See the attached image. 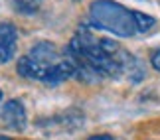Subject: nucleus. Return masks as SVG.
<instances>
[{"label": "nucleus", "instance_id": "obj_1", "mask_svg": "<svg viewBox=\"0 0 160 140\" xmlns=\"http://www.w3.org/2000/svg\"><path fill=\"white\" fill-rule=\"evenodd\" d=\"M65 57L75 67V77L85 83H97L103 77L128 75L132 81L142 77L140 61L127 50L107 38H95L91 32H79L67 44Z\"/></svg>", "mask_w": 160, "mask_h": 140}, {"label": "nucleus", "instance_id": "obj_2", "mask_svg": "<svg viewBox=\"0 0 160 140\" xmlns=\"http://www.w3.org/2000/svg\"><path fill=\"white\" fill-rule=\"evenodd\" d=\"M89 24L93 28L111 32L119 38H132L137 32L132 10L113 0H95L89 6Z\"/></svg>", "mask_w": 160, "mask_h": 140}, {"label": "nucleus", "instance_id": "obj_3", "mask_svg": "<svg viewBox=\"0 0 160 140\" xmlns=\"http://www.w3.org/2000/svg\"><path fill=\"white\" fill-rule=\"evenodd\" d=\"M61 61L58 56L55 46L50 41H38L30 47L28 56H24L18 61V73L26 79H34V81L46 83L50 77L52 69Z\"/></svg>", "mask_w": 160, "mask_h": 140}, {"label": "nucleus", "instance_id": "obj_4", "mask_svg": "<svg viewBox=\"0 0 160 140\" xmlns=\"http://www.w3.org/2000/svg\"><path fill=\"white\" fill-rule=\"evenodd\" d=\"M18 44V30L10 22H0V63H6L14 57Z\"/></svg>", "mask_w": 160, "mask_h": 140}, {"label": "nucleus", "instance_id": "obj_5", "mask_svg": "<svg viewBox=\"0 0 160 140\" xmlns=\"http://www.w3.org/2000/svg\"><path fill=\"white\" fill-rule=\"evenodd\" d=\"M2 120L14 130L26 128V109H24L22 101H18V99L6 101V105L2 109Z\"/></svg>", "mask_w": 160, "mask_h": 140}, {"label": "nucleus", "instance_id": "obj_6", "mask_svg": "<svg viewBox=\"0 0 160 140\" xmlns=\"http://www.w3.org/2000/svg\"><path fill=\"white\" fill-rule=\"evenodd\" d=\"M132 16H134V24H137V32L138 34H144L156 24V20L144 12H138V10H132Z\"/></svg>", "mask_w": 160, "mask_h": 140}, {"label": "nucleus", "instance_id": "obj_7", "mask_svg": "<svg viewBox=\"0 0 160 140\" xmlns=\"http://www.w3.org/2000/svg\"><path fill=\"white\" fill-rule=\"evenodd\" d=\"M12 2H14L16 10L24 12V14H34V12L40 8L42 0H12Z\"/></svg>", "mask_w": 160, "mask_h": 140}, {"label": "nucleus", "instance_id": "obj_8", "mask_svg": "<svg viewBox=\"0 0 160 140\" xmlns=\"http://www.w3.org/2000/svg\"><path fill=\"white\" fill-rule=\"evenodd\" d=\"M150 63H152V67H154L156 71H160V50H154V51H152Z\"/></svg>", "mask_w": 160, "mask_h": 140}, {"label": "nucleus", "instance_id": "obj_9", "mask_svg": "<svg viewBox=\"0 0 160 140\" xmlns=\"http://www.w3.org/2000/svg\"><path fill=\"white\" fill-rule=\"evenodd\" d=\"M87 140H115L113 136H109V134H95V136H91Z\"/></svg>", "mask_w": 160, "mask_h": 140}, {"label": "nucleus", "instance_id": "obj_10", "mask_svg": "<svg viewBox=\"0 0 160 140\" xmlns=\"http://www.w3.org/2000/svg\"><path fill=\"white\" fill-rule=\"evenodd\" d=\"M0 140H12V138H6V136H0Z\"/></svg>", "mask_w": 160, "mask_h": 140}, {"label": "nucleus", "instance_id": "obj_11", "mask_svg": "<svg viewBox=\"0 0 160 140\" xmlns=\"http://www.w3.org/2000/svg\"><path fill=\"white\" fill-rule=\"evenodd\" d=\"M0 101H2V91H0Z\"/></svg>", "mask_w": 160, "mask_h": 140}]
</instances>
